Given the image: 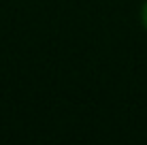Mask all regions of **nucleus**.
Returning a JSON list of instances; mask_svg holds the SVG:
<instances>
[{"instance_id":"obj_1","label":"nucleus","mask_w":147,"mask_h":145,"mask_svg":"<svg viewBox=\"0 0 147 145\" xmlns=\"http://www.w3.org/2000/svg\"><path fill=\"white\" fill-rule=\"evenodd\" d=\"M143 24H145V28H147V2H145V7H143Z\"/></svg>"}]
</instances>
